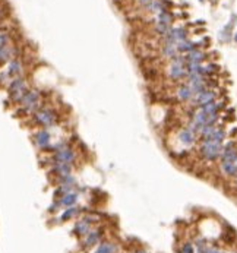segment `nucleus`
I'll use <instances>...</instances> for the list:
<instances>
[{"label": "nucleus", "mask_w": 237, "mask_h": 253, "mask_svg": "<svg viewBox=\"0 0 237 253\" xmlns=\"http://www.w3.org/2000/svg\"><path fill=\"white\" fill-rule=\"evenodd\" d=\"M222 146L221 144L218 142H212V141H205L204 145H202V148H201V152H202V155H204L205 158H208V160H215V158H218L221 154H222Z\"/></svg>", "instance_id": "nucleus-1"}, {"label": "nucleus", "mask_w": 237, "mask_h": 253, "mask_svg": "<svg viewBox=\"0 0 237 253\" xmlns=\"http://www.w3.org/2000/svg\"><path fill=\"white\" fill-rule=\"evenodd\" d=\"M183 62L185 59H181V57H174V63L171 65V69H170V75L171 78L174 79H180L181 76L185 75V68H183Z\"/></svg>", "instance_id": "nucleus-2"}, {"label": "nucleus", "mask_w": 237, "mask_h": 253, "mask_svg": "<svg viewBox=\"0 0 237 253\" xmlns=\"http://www.w3.org/2000/svg\"><path fill=\"white\" fill-rule=\"evenodd\" d=\"M233 145L230 144L225 149H222V154H221V158H222V162H236L237 161V151L231 148Z\"/></svg>", "instance_id": "nucleus-3"}, {"label": "nucleus", "mask_w": 237, "mask_h": 253, "mask_svg": "<svg viewBox=\"0 0 237 253\" xmlns=\"http://www.w3.org/2000/svg\"><path fill=\"white\" fill-rule=\"evenodd\" d=\"M214 98H215V94H214L212 91H202L201 94L196 95V102H198V105L202 107L205 104L214 101Z\"/></svg>", "instance_id": "nucleus-4"}, {"label": "nucleus", "mask_w": 237, "mask_h": 253, "mask_svg": "<svg viewBox=\"0 0 237 253\" xmlns=\"http://www.w3.org/2000/svg\"><path fill=\"white\" fill-rule=\"evenodd\" d=\"M56 158H57L59 162H66V164H70V162L75 160V154L70 151V149H62V151L57 152Z\"/></svg>", "instance_id": "nucleus-5"}, {"label": "nucleus", "mask_w": 237, "mask_h": 253, "mask_svg": "<svg viewBox=\"0 0 237 253\" xmlns=\"http://www.w3.org/2000/svg\"><path fill=\"white\" fill-rule=\"evenodd\" d=\"M37 118H38L40 123L46 125V126H49V125H51V123L54 122V116H53L51 111H40V113L37 114Z\"/></svg>", "instance_id": "nucleus-6"}, {"label": "nucleus", "mask_w": 237, "mask_h": 253, "mask_svg": "<svg viewBox=\"0 0 237 253\" xmlns=\"http://www.w3.org/2000/svg\"><path fill=\"white\" fill-rule=\"evenodd\" d=\"M24 104L31 110L35 108V107L38 105V95H37L35 92H28L24 98Z\"/></svg>", "instance_id": "nucleus-7"}, {"label": "nucleus", "mask_w": 237, "mask_h": 253, "mask_svg": "<svg viewBox=\"0 0 237 253\" xmlns=\"http://www.w3.org/2000/svg\"><path fill=\"white\" fill-rule=\"evenodd\" d=\"M180 141L185 145H192L195 142V132H192L190 129H186L180 133Z\"/></svg>", "instance_id": "nucleus-8"}, {"label": "nucleus", "mask_w": 237, "mask_h": 253, "mask_svg": "<svg viewBox=\"0 0 237 253\" xmlns=\"http://www.w3.org/2000/svg\"><path fill=\"white\" fill-rule=\"evenodd\" d=\"M116 252H117L116 245H111V243H103V245L97 249V252L95 253H116Z\"/></svg>", "instance_id": "nucleus-9"}, {"label": "nucleus", "mask_w": 237, "mask_h": 253, "mask_svg": "<svg viewBox=\"0 0 237 253\" xmlns=\"http://www.w3.org/2000/svg\"><path fill=\"white\" fill-rule=\"evenodd\" d=\"M176 50H177V45H176L174 42H167V45L164 47V54H165V57L174 59V57H176Z\"/></svg>", "instance_id": "nucleus-10"}, {"label": "nucleus", "mask_w": 237, "mask_h": 253, "mask_svg": "<svg viewBox=\"0 0 237 253\" xmlns=\"http://www.w3.org/2000/svg\"><path fill=\"white\" fill-rule=\"evenodd\" d=\"M222 170L225 174L229 176H234L237 173V165L236 162H222Z\"/></svg>", "instance_id": "nucleus-11"}, {"label": "nucleus", "mask_w": 237, "mask_h": 253, "mask_svg": "<svg viewBox=\"0 0 237 253\" xmlns=\"http://www.w3.org/2000/svg\"><path fill=\"white\" fill-rule=\"evenodd\" d=\"M202 59H204V53H201V51H198V50H192L188 56V60L190 63H199Z\"/></svg>", "instance_id": "nucleus-12"}, {"label": "nucleus", "mask_w": 237, "mask_h": 253, "mask_svg": "<svg viewBox=\"0 0 237 253\" xmlns=\"http://www.w3.org/2000/svg\"><path fill=\"white\" fill-rule=\"evenodd\" d=\"M56 171H57L60 176H69V173H70V165L66 164V162H57Z\"/></svg>", "instance_id": "nucleus-13"}, {"label": "nucleus", "mask_w": 237, "mask_h": 253, "mask_svg": "<svg viewBox=\"0 0 237 253\" xmlns=\"http://www.w3.org/2000/svg\"><path fill=\"white\" fill-rule=\"evenodd\" d=\"M179 97L181 100H190L192 97H193V91L190 89V86H183V88H180L179 91Z\"/></svg>", "instance_id": "nucleus-14"}, {"label": "nucleus", "mask_w": 237, "mask_h": 253, "mask_svg": "<svg viewBox=\"0 0 237 253\" xmlns=\"http://www.w3.org/2000/svg\"><path fill=\"white\" fill-rule=\"evenodd\" d=\"M224 138H225V132H224L222 129H215V132H214V135L211 136V139H209V141L221 144V142L224 141Z\"/></svg>", "instance_id": "nucleus-15"}, {"label": "nucleus", "mask_w": 237, "mask_h": 253, "mask_svg": "<svg viewBox=\"0 0 237 253\" xmlns=\"http://www.w3.org/2000/svg\"><path fill=\"white\" fill-rule=\"evenodd\" d=\"M76 233L78 234H88L90 233V224L86 221H81L76 225Z\"/></svg>", "instance_id": "nucleus-16"}, {"label": "nucleus", "mask_w": 237, "mask_h": 253, "mask_svg": "<svg viewBox=\"0 0 237 253\" xmlns=\"http://www.w3.org/2000/svg\"><path fill=\"white\" fill-rule=\"evenodd\" d=\"M201 110H204L206 114H214V113L218 111V105H217L214 101H211V102H208V104H205V105H202V108Z\"/></svg>", "instance_id": "nucleus-17"}, {"label": "nucleus", "mask_w": 237, "mask_h": 253, "mask_svg": "<svg viewBox=\"0 0 237 253\" xmlns=\"http://www.w3.org/2000/svg\"><path fill=\"white\" fill-rule=\"evenodd\" d=\"M193 48H195V44L190 41H180L177 45V50L180 51H192Z\"/></svg>", "instance_id": "nucleus-18"}, {"label": "nucleus", "mask_w": 237, "mask_h": 253, "mask_svg": "<svg viewBox=\"0 0 237 253\" xmlns=\"http://www.w3.org/2000/svg\"><path fill=\"white\" fill-rule=\"evenodd\" d=\"M37 142H38L40 146H46L50 142V135L47 132H41L40 135L37 136Z\"/></svg>", "instance_id": "nucleus-19"}, {"label": "nucleus", "mask_w": 237, "mask_h": 253, "mask_svg": "<svg viewBox=\"0 0 237 253\" xmlns=\"http://www.w3.org/2000/svg\"><path fill=\"white\" fill-rule=\"evenodd\" d=\"M98 238H100V234L97 233V231H94V233H90V236H88V238H86V243H85V245L92 246L94 243H97V241H98Z\"/></svg>", "instance_id": "nucleus-20"}, {"label": "nucleus", "mask_w": 237, "mask_h": 253, "mask_svg": "<svg viewBox=\"0 0 237 253\" xmlns=\"http://www.w3.org/2000/svg\"><path fill=\"white\" fill-rule=\"evenodd\" d=\"M147 8L149 9L151 12H163V6H161L160 2H152V3L147 5Z\"/></svg>", "instance_id": "nucleus-21"}, {"label": "nucleus", "mask_w": 237, "mask_h": 253, "mask_svg": "<svg viewBox=\"0 0 237 253\" xmlns=\"http://www.w3.org/2000/svg\"><path fill=\"white\" fill-rule=\"evenodd\" d=\"M75 202H76V195H73V193L66 195L65 198H63V201H62L63 205H72V203H75Z\"/></svg>", "instance_id": "nucleus-22"}, {"label": "nucleus", "mask_w": 237, "mask_h": 253, "mask_svg": "<svg viewBox=\"0 0 237 253\" xmlns=\"http://www.w3.org/2000/svg\"><path fill=\"white\" fill-rule=\"evenodd\" d=\"M76 212H78V209H76V208H70V209H67V211H66L65 214L62 215V219L65 221V219H69V218H72V217H73V215H75V214H76Z\"/></svg>", "instance_id": "nucleus-23"}, {"label": "nucleus", "mask_w": 237, "mask_h": 253, "mask_svg": "<svg viewBox=\"0 0 237 253\" xmlns=\"http://www.w3.org/2000/svg\"><path fill=\"white\" fill-rule=\"evenodd\" d=\"M183 253H193V247L192 245H186L183 247Z\"/></svg>", "instance_id": "nucleus-24"}, {"label": "nucleus", "mask_w": 237, "mask_h": 253, "mask_svg": "<svg viewBox=\"0 0 237 253\" xmlns=\"http://www.w3.org/2000/svg\"><path fill=\"white\" fill-rule=\"evenodd\" d=\"M12 70H10V72H12V73H15V72H18V63H13V65H12Z\"/></svg>", "instance_id": "nucleus-25"}, {"label": "nucleus", "mask_w": 237, "mask_h": 253, "mask_svg": "<svg viewBox=\"0 0 237 253\" xmlns=\"http://www.w3.org/2000/svg\"><path fill=\"white\" fill-rule=\"evenodd\" d=\"M139 2H142V3H147V5H148V3H151L152 0H139Z\"/></svg>", "instance_id": "nucleus-26"}, {"label": "nucleus", "mask_w": 237, "mask_h": 253, "mask_svg": "<svg viewBox=\"0 0 237 253\" xmlns=\"http://www.w3.org/2000/svg\"><path fill=\"white\" fill-rule=\"evenodd\" d=\"M136 253H147V252H144V250H139V252H136Z\"/></svg>", "instance_id": "nucleus-27"}, {"label": "nucleus", "mask_w": 237, "mask_h": 253, "mask_svg": "<svg viewBox=\"0 0 237 253\" xmlns=\"http://www.w3.org/2000/svg\"><path fill=\"white\" fill-rule=\"evenodd\" d=\"M236 41H237V34H236Z\"/></svg>", "instance_id": "nucleus-28"}]
</instances>
